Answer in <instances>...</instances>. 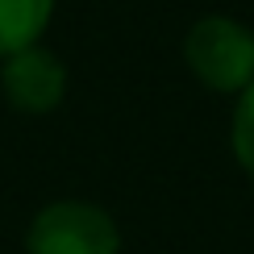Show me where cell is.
Masks as SVG:
<instances>
[{"mask_svg":"<svg viewBox=\"0 0 254 254\" xmlns=\"http://www.w3.org/2000/svg\"><path fill=\"white\" fill-rule=\"evenodd\" d=\"M184 59L213 92H246L254 83V34L234 17H204L188 29Z\"/></svg>","mask_w":254,"mask_h":254,"instance_id":"obj_1","label":"cell"},{"mask_svg":"<svg viewBox=\"0 0 254 254\" xmlns=\"http://www.w3.org/2000/svg\"><path fill=\"white\" fill-rule=\"evenodd\" d=\"M29 254H121L117 221L83 200H59L34 217L25 234Z\"/></svg>","mask_w":254,"mask_h":254,"instance_id":"obj_2","label":"cell"},{"mask_svg":"<svg viewBox=\"0 0 254 254\" xmlns=\"http://www.w3.org/2000/svg\"><path fill=\"white\" fill-rule=\"evenodd\" d=\"M4 96L21 113H50L67 92V71L46 46H25L4 59Z\"/></svg>","mask_w":254,"mask_h":254,"instance_id":"obj_3","label":"cell"},{"mask_svg":"<svg viewBox=\"0 0 254 254\" xmlns=\"http://www.w3.org/2000/svg\"><path fill=\"white\" fill-rule=\"evenodd\" d=\"M55 0H0V59L38 46L42 29L50 25Z\"/></svg>","mask_w":254,"mask_h":254,"instance_id":"obj_4","label":"cell"},{"mask_svg":"<svg viewBox=\"0 0 254 254\" xmlns=\"http://www.w3.org/2000/svg\"><path fill=\"white\" fill-rule=\"evenodd\" d=\"M229 142H234V158L242 163V171L254 179V83L246 92H238V109L234 125H229Z\"/></svg>","mask_w":254,"mask_h":254,"instance_id":"obj_5","label":"cell"}]
</instances>
